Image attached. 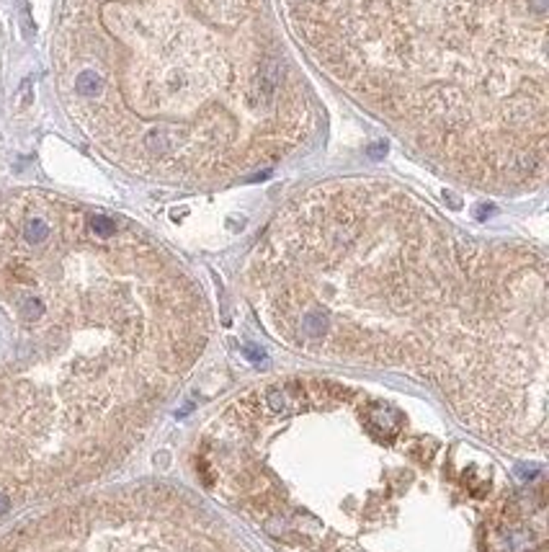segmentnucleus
<instances>
[{
	"label": "nucleus",
	"mask_w": 549,
	"mask_h": 552,
	"mask_svg": "<svg viewBox=\"0 0 549 552\" xmlns=\"http://www.w3.org/2000/svg\"><path fill=\"white\" fill-rule=\"evenodd\" d=\"M309 52L433 168L487 192L547 179V32L534 0H292Z\"/></svg>",
	"instance_id": "nucleus-2"
},
{
	"label": "nucleus",
	"mask_w": 549,
	"mask_h": 552,
	"mask_svg": "<svg viewBox=\"0 0 549 552\" xmlns=\"http://www.w3.org/2000/svg\"><path fill=\"white\" fill-rule=\"evenodd\" d=\"M281 346L431 384L482 441L547 452L544 255L456 233L374 179L315 183L268 225L245 274Z\"/></svg>",
	"instance_id": "nucleus-1"
}]
</instances>
